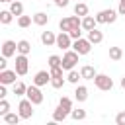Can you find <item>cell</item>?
<instances>
[{"mask_svg": "<svg viewBox=\"0 0 125 125\" xmlns=\"http://www.w3.org/2000/svg\"><path fill=\"white\" fill-rule=\"evenodd\" d=\"M62 84H64L62 76H51V86L53 88H62Z\"/></svg>", "mask_w": 125, "mask_h": 125, "instance_id": "obj_32", "label": "cell"}, {"mask_svg": "<svg viewBox=\"0 0 125 125\" xmlns=\"http://www.w3.org/2000/svg\"><path fill=\"white\" fill-rule=\"evenodd\" d=\"M76 2H80V0H76Z\"/></svg>", "mask_w": 125, "mask_h": 125, "instance_id": "obj_42", "label": "cell"}, {"mask_svg": "<svg viewBox=\"0 0 125 125\" xmlns=\"http://www.w3.org/2000/svg\"><path fill=\"white\" fill-rule=\"evenodd\" d=\"M74 98H76V102H86L88 100V88L86 86H76Z\"/></svg>", "mask_w": 125, "mask_h": 125, "instance_id": "obj_17", "label": "cell"}, {"mask_svg": "<svg viewBox=\"0 0 125 125\" xmlns=\"http://www.w3.org/2000/svg\"><path fill=\"white\" fill-rule=\"evenodd\" d=\"M25 96L35 104V105H39V104H43V92L39 90V86L37 84H31V86H27V92H25Z\"/></svg>", "mask_w": 125, "mask_h": 125, "instance_id": "obj_8", "label": "cell"}, {"mask_svg": "<svg viewBox=\"0 0 125 125\" xmlns=\"http://www.w3.org/2000/svg\"><path fill=\"white\" fill-rule=\"evenodd\" d=\"M53 66H62V59L59 55H51L49 57V68H53Z\"/></svg>", "mask_w": 125, "mask_h": 125, "instance_id": "obj_31", "label": "cell"}, {"mask_svg": "<svg viewBox=\"0 0 125 125\" xmlns=\"http://www.w3.org/2000/svg\"><path fill=\"white\" fill-rule=\"evenodd\" d=\"M115 123H117V125H125V111H119V113L115 115Z\"/></svg>", "mask_w": 125, "mask_h": 125, "instance_id": "obj_35", "label": "cell"}, {"mask_svg": "<svg viewBox=\"0 0 125 125\" xmlns=\"http://www.w3.org/2000/svg\"><path fill=\"white\" fill-rule=\"evenodd\" d=\"M88 39H90V43H92V45H98V43H102V41H104V33H102L100 29H96V27H94V29H90V31H88Z\"/></svg>", "mask_w": 125, "mask_h": 125, "instance_id": "obj_15", "label": "cell"}, {"mask_svg": "<svg viewBox=\"0 0 125 125\" xmlns=\"http://www.w3.org/2000/svg\"><path fill=\"white\" fill-rule=\"evenodd\" d=\"M29 51H31V43H29L27 39L18 41V53H21V55H29Z\"/></svg>", "mask_w": 125, "mask_h": 125, "instance_id": "obj_22", "label": "cell"}, {"mask_svg": "<svg viewBox=\"0 0 125 125\" xmlns=\"http://www.w3.org/2000/svg\"><path fill=\"white\" fill-rule=\"evenodd\" d=\"M0 2H14V0H0Z\"/></svg>", "mask_w": 125, "mask_h": 125, "instance_id": "obj_41", "label": "cell"}, {"mask_svg": "<svg viewBox=\"0 0 125 125\" xmlns=\"http://www.w3.org/2000/svg\"><path fill=\"white\" fill-rule=\"evenodd\" d=\"M59 105H61L62 109H66L68 113L72 111V100H70V98H66V96H62V98L59 100Z\"/></svg>", "mask_w": 125, "mask_h": 125, "instance_id": "obj_27", "label": "cell"}, {"mask_svg": "<svg viewBox=\"0 0 125 125\" xmlns=\"http://www.w3.org/2000/svg\"><path fill=\"white\" fill-rule=\"evenodd\" d=\"M16 53H18V43L12 41V39H6V41L2 43V55L10 59V57H14Z\"/></svg>", "mask_w": 125, "mask_h": 125, "instance_id": "obj_10", "label": "cell"}, {"mask_svg": "<svg viewBox=\"0 0 125 125\" xmlns=\"http://www.w3.org/2000/svg\"><path fill=\"white\" fill-rule=\"evenodd\" d=\"M94 84H96V88L102 90V92H109V90L113 88V80H111L107 74H96V76H94Z\"/></svg>", "mask_w": 125, "mask_h": 125, "instance_id": "obj_2", "label": "cell"}, {"mask_svg": "<svg viewBox=\"0 0 125 125\" xmlns=\"http://www.w3.org/2000/svg\"><path fill=\"white\" fill-rule=\"evenodd\" d=\"M25 92H27V86L23 82H16L14 84V94L16 96H25Z\"/></svg>", "mask_w": 125, "mask_h": 125, "instance_id": "obj_29", "label": "cell"}, {"mask_svg": "<svg viewBox=\"0 0 125 125\" xmlns=\"http://www.w3.org/2000/svg\"><path fill=\"white\" fill-rule=\"evenodd\" d=\"M70 117L76 119V121H82V119H86V109H72Z\"/></svg>", "mask_w": 125, "mask_h": 125, "instance_id": "obj_30", "label": "cell"}, {"mask_svg": "<svg viewBox=\"0 0 125 125\" xmlns=\"http://www.w3.org/2000/svg\"><path fill=\"white\" fill-rule=\"evenodd\" d=\"M55 2V6H59V8H64V6H68V0H53Z\"/></svg>", "mask_w": 125, "mask_h": 125, "instance_id": "obj_38", "label": "cell"}, {"mask_svg": "<svg viewBox=\"0 0 125 125\" xmlns=\"http://www.w3.org/2000/svg\"><path fill=\"white\" fill-rule=\"evenodd\" d=\"M117 14L119 12H115V10H102L96 14V20H98V23H113L117 20Z\"/></svg>", "mask_w": 125, "mask_h": 125, "instance_id": "obj_7", "label": "cell"}, {"mask_svg": "<svg viewBox=\"0 0 125 125\" xmlns=\"http://www.w3.org/2000/svg\"><path fill=\"white\" fill-rule=\"evenodd\" d=\"M82 27H76V29H72V31H68V35L72 37V39H80L82 37V31H80Z\"/></svg>", "mask_w": 125, "mask_h": 125, "instance_id": "obj_34", "label": "cell"}, {"mask_svg": "<svg viewBox=\"0 0 125 125\" xmlns=\"http://www.w3.org/2000/svg\"><path fill=\"white\" fill-rule=\"evenodd\" d=\"M6 84H0V98H6Z\"/></svg>", "mask_w": 125, "mask_h": 125, "instance_id": "obj_39", "label": "cell"}, {"mask_svg": "<svg viewBox=\"0 0 125 125\" xmlns=\"http://www.w3.org/2000/svg\"><path fill=\"white\" fill-rule=\"evenodd\" d=\"M2 119H4V123H8V125H18L20 119H21V115H20V113H12V111H8L6 115H2Z\"/></svg>", "mask_w": 125, "mask_h": 125, "instance_id": "obj_18", "label": "cell"}, {"mask_svg": "<svg viewBox=\"0 0 125 125\" xmlns=\"http://www.w3.org/2000/svg\"><path fill=\"white\" fill-rule=\"evenodd\" d=\"M98 25V20L94 18V16H84L82 18V29L84 31H90V29H94Z\"/></svg>", "mask_w": 125, "mask_h": 125, "instance_id": "obj_16", "label": "cell"}, {"mask_svg": "<svg viewBox=\"0 0 125 125\" xmlns=\"http://www.w3.org/2000/svg\"><path fill=\"white\" fill-rule=\"evenodd\" d=\"M119 84H121V88H123V90H125V76H123V78H121V82H119Z\"/></svg>", "mask_w": 125, "mask_h": 125, "instance_id": "obj_40", "label": "cell"}, {"mask_svg": "<svg viewBox=\"0 0 125 125\" xmlns=\"http://www.w3.org/2000/svg\"><path fill=\"white\" fill-rule=\"evenodd\" d=\"M16 74H18L16 68L14 70H8V68L0 70V84H6V86L8 84H16Z\"/></svg>", "mask_w": 125, "mask_h": 125, "instance_id": "obj_11", "label": "cell"}, {"mask_svg": "<svg viewBox=\"0 0 125 125\" xmlns=\"http://www.w3.org/2000/svg\"><path fill=\"white\" fill-rule=\"evenodd\" d=\"M6 59H8V57L2 55V59H0V70H6V68H8V61H6Z\"/></svg>", "mask_w": 125, "mask_h": 125, "instance_id": "obj_36", "label": "cell"}, {"mask_svg": "<svg viewBox=\"0 0 125 125\" xmlns=\"http://www.w3.org/2000/svg\"><path fill=\"white\" fill-rule=\"evenodd\" d=\"M121 57H123L121 47H109V59H111V61H119Z\"/></svg>", "mask_w": 125, "mask_h": 125, "instance_id": "obj_26", "label": "cell"}, {"mask_svg": "<svg viewBox=\"0 0 125 125\" xmlns=\"http://www.w3.org/2000/svg\"><path fill=\"white\" fill-rule=\"evenodd\" d=\"M72 49L78 53V55H88L90 53V49H92V43H90V39L86 37H80V39H74V43H72Z\"/></svg>", "mask_w": 125, "mask_h": 125, "instance_id": "obj_6", "label": "cell"}, {"mask_svg": "<svg viewBox=\"0 0 125 125\" xmlns=\"http://www.w3.org/2000/svg\"><path fill=\"white\" fill-rule=\"evenodd\" d=\"M78 53L72 49V51H66L64 55H62V68L64 70H72L74 66H76V62H78Z\"/></svg>", "mask_w": 125, "mask_h": 125, "instance_id": "obj_4", "label": "cell"}, {"mask_svg": "<svg viewBox=\"0 0 125 125\" xmlns=\"http://www.w3.org/2000/svg\"><path fill=\"white\" fill-rule=\"evenodd\" d=\"M119 16H125V0H119V8H117Z\"/></svg>", "mask_w": 125, "mask_h": 125, "instance_id": "obj_37", "label": "cell"}, {"mask_svg": "<svg viewBox=\"0 0 125 125\" xmlns=\"http://www.w3.org/2000/svg\"><path fill=\"white\" fill-rule=\"evenodd\" d=\"M80 74H82L84 80H94V76H96L98 72H96V68H94L92 64H84V66H80Z\"/></svg>", "mask_w": 125, "mask_h": 125, "instance_id": "obj_14", "label": "cell"}, {"mask_svg": "<svg viewBox=\"0 0 125 125\" xmlns=\"http://www.w3.org/2000/svg\"><path fill=\"white\" fill-rule=\"evenodd\" d=\"M72 41H74V39H72V37H70L66 31H61V33L57 35V47H59V49L68 51V49L72 47Z\"/></svg>", "mask_w": 125, "mask_h": 125, "instance_id": "obj_9", "label": "cell"}, {"mask_svg": "<svg viewBox=\"0 0 125 125\" xmlns=\"http://www.w3.org/2000/svg\"><path fill=\"white\" fill-rule=\"evenodd\" d=\"M33 23L35 25H45V23H49V16L45 12H37V14H33Z\"/></svg>", "mask_w": 125, "mask_h": 125, "instance_id": "obj_20", "label": "cell"}, {"mask_svg": "<svg viewBox=\"0 0 125 125\" xmlns=\"http://www.w3.org/2000/svg\"><path fill=\"white\" fill-rule=\"evenodd\" d=\"M59 27H61V31H72V29H76V27H82V18L80 16H68V18H62L61 21H59Z\"/></svg>", "mask_w": 125, "mask_h": 125, "instance_id": "obj_1", "label": "cell"}, {"mask_svg": "<svg viewBox=\"0 0 125 125\" xmlns=\"http://www.w3.org/2000/svg\"><path fill=\"white\" fill-rule=\"evenodd\" d=\"M33 105H35V104H33L27 96L20 102V105H18V113L21 115V119H29V117L33 115Z\"/></svg>", "mask_w": 125, "mask_h": 125, "instance_id": "obj_3", "label": "cell"}, {"mask_svg": "<svg viewBox=\"0 0 125 125\" xmlns=\"http://www.w3.org/2000/svg\"><path fill=\"white\" fill-rule=\"evenodd\" d=\"M12 20H14V14H12L10 10H2V12H0V23H2V25H8Z\"/></svg>", "mask_w": 125, "mask_h": 125, "instance_id": "obj_24", "label": "cell"}, {"mask_svg": "<svg viewBox=\"0 0 125 125\" xmlns=\"http://www.w3.org/2000/svg\"><path fill=\"white\" fill-rule=\"evenodd\" d=\"M74 14H76V16H80V18L88 16V6H86L84 2H76V6H74Z\"/></svg>", "mask_w": 125, "mask_h": 125, "instance_id": "obj_23", "label": "cell"}, {"mask_svg": "<svg viewBox=\"0 0 125 125\" xmlns=\"http://www.w3.org/2000/svg\"><path fill=\"white\" fill-rule=\"evenodd\" d=\"M80 78H82V74H80V72H76L74 68H72V70H68V76H66V80H68L70 84H78V80H80Z\"/></svg>", "mask_w": 125, "mask_h": 125, "instance_id": "obj_28", "label": "cell"}, {"mask_svg": "<svg viewBox=\"0 0 125 125\" xmlns=\"http://www.w3.org/2000/svg\"><path fill=\"white\" fill-rule=\"evenodd\" d=\"M27 70H29L27 55L18 53V55H16V72H18V76H25V74H27Z\"/></svg>", "mask_w": 125, "mask_h": 125, "instance_id": "obj_5", "label": "cell"}, {"mask_svg": "<svg viewBox=\"0 0 125 125\" xmlns=\"http://www.w3.org/2000/svg\"><path fill=\"white\" fill-rule=\"evenodd\" d=\"M10 12H12L14 16H21V14H23V4H21L20 0L10 2Z\"/></svg>", "mask_w": 125, "mask_h": 125, "instance_id": "obj_21", "label": "cell"}, {"mask_svg": "<svg viewBox=\"0 0 125 125\" xmlns=\"http://www.w3.org/2000/svg\"><path fill=\"white\" fill-rule=\"evenodd\" d=\"M41 43L45 47H53V45H57V35L53 31H43L41 33Z\"/></svg>", "mask_w": 125, "mask_h": 125, "instance_id": "obj_13", "label": "cell"}, {"mask_svg": "<svg viewBox=\"0 0 125 125\" xmlns=\"http://www.w3.org/2000/svg\"><path fill=\"white\" fill-rule=\"evenodd\" d=\"M10 111V104H8V100L6 98H0V115H6Z\"/></svg>", "mask_w": 125, "mask_h": 125, "instance_id": "obj_33", "label": "cell"}, {"mask_svg": "<svg viewBox=\"0 0 125 125\" xmlns=\"http://www.w3.org/2000/svg\"><path fill=\"white\" fill-rule=\"evenodd\" d=\"M47 82H51V72H47V70H39V72L33 76V84H37L39 88L45 86Z\"/></svg>", "mask_w": 125, "mask_h": 125, "instance_id": "obj_12", "label": "cell"}, {"mask_svg": "<svg viewBox=\"0 0 125 125\" xmlns=\"http://www.w3.org/2000/svg\"><path fill=\"white\" fill-rule=\"evenodd\" d=\"M31 21H33V18H31V16H23V14H21V16H18V25H20V27H29V25H31Z\"/></svg>", "mask_w": 125, "mask_h": 125, "instance_id": "obj_25", "label": "cell"}, {"mask_svg": "<svg viewBox=\"0 0 125 125\" xmlns=\"http://www.w3.org/2000/svg\"><path fill=\"white\" fill-rule=\"evenodd\" d=\"M68 115H70V113H68L66 109H62L61 105H57V109L53 111V121H64Z\"/></svg>", "mask_w": 125, "mask_h": 125, "instance_id": "obj_19", "label": "cell"}]
</instances>
